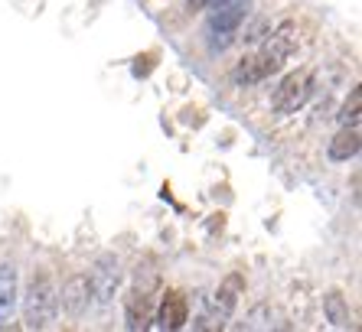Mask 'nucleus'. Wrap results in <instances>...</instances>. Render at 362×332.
<instances>
[{
  "instance_id": "obj_1",
  "label": "nucleus",
  "mask_w": 362,
  "mask_h": 332,
  "mask_svg": "<svg viewBox=\"0 0 362 332\" xmlns=\"http://www.w3.org/2000/svg\"><path fill=\"white\" fill-rule=\"evenodd\" d=\"M297 49H300V26H297V20H284L268 36L258 40V49L238 59L235 69H232V82L242 85V88L268 82L271 75H278L287 66V59Z\"/></svg>"
},
{
  "instance_id": "obj_2",
  "label": "nucleus",
  "mask_w": 362,
  "mask_h": 332,
  "mask_svg": "<svg viewBox=\"0 0 362 332\" xmlns=\"http://www.w3.org/2000/svg\"><path fill=\"white\" fill-rule=\"evenodd\" d=\"M56 313H59V290H56V280L46 267H36L30 274L23 293V323L26 329H49L56 323Z\"/></svg>"
},
{
  "instance_id": "obj_3",
  "label": "nucleus",
  "mask_w": 362,
  "mask_h": 332,
  "mask_svg": "<svg viewBox=\"0 0 362 332\" xmlns=\"http://www.w3.org/2000/svg\"><path fill=\"white\" fill-rule=\"evenodd\" d=\"M206 20V46L209 52H226L242 33V23L252 13V0H212Z\"/></svg>"
},
{
  "instance_id": "obj_4",
  "label": "nucleus",
  "mask_w": 362,
  "mask_h": 332,
  "mask_svg": "<svg viewBox=\"0 0 362 332\" xmlns=\"http://www.w3.org/2000/svg\"><path fill=\"white\" fill-rule=\"evenodd\" d=\"M141 271V267H137ZM141 277H134V287H131V293H127L124 300V316H127V329H144L147 326V319H151V307H153V293H157V283H160V277H157V271L153 267H144Z\"/></svg>"
},
{
  "instance_id": "obj_5",
  "label": "nucleus",
  "mask_w": 362,
  "mask_h": 332,
  "mask_svg": "<svg viewBox=\"0 0 362 332\" xmlns=\"http://www.w3.org/2000/svg\"><path fill=\"white\" fill-rule=\"evenodd\" d=\"M310 95H313V72L310 69H297V72L281 78V85L274 88V98H271V108L278 114H297L310 101Z\"/></svg>"
},
{
  "instance_id": "obj_6",
  "label": "nucleus",
  "mask_w": 362,
  "mask_h": 332,
  "mask_svg": "<svg viewBox=\"0 0 362 332\" xmlns=\"http://www.w3.org/2000/svg\"><path fill=\"white\" fill-rule=\"evenodd\" d=\"M121 280H124V271H121V261L115 254H101L92 264V274H88V287H92V297L98 300L101 307L115 303L121 290Z\"/></svg>"
},
{
  "instance_id": "obj_7",
  "label": "nucleus",
  "mask_w": 362,
  "mask_h": 332,
  "mask_svg": "<svg viewBox=\"0 0 362 332\" xmlns=\"http://www.w3.org/2000/svg\"><path fill=\"white\" fill-rule=\"evenodd\" d=\"M189 319V300H186L183 290H167L160 293V307H157V326L160 329L177 332L186 326Z\"/></svg>"
},
{
  "instance_id": "obj_8",
  "label": "nucleus",
  "mask_w": 362,
  "mask_h": 332,
  "mask_svg": "<svg viewBox=\"0 0 362 332\" xmlns=\"http://www.w3.org/2000/svg\"><path fill=\"white\" fill-rule=\"evenodd\" d=\"M59 303L72 319L85 316V309L92 307V287H88V274H72L66 283H62Z\"/></svg>"
},
{
  "instance_id": "obj_9",
  "label": "nucleus",
  "mask_w": 362,
  "mask_h": 332,
  "mask_svg": "<svg viewBox=\"0 0 362 332\" xmlns=\"http://www.w3.org/2000/svg\"><path fill=\"white\" fill-rule=\"evenodd\" d=\"M20 303V274L13 264H0V323L17 313Z\"/></svg>"
},
{
  "instance_id": "obj_10",
  "label": "nucleus",
  "mask_w": 362,
  "mask_h": 332,
  "mask_svg": "<svg viewBox=\"0 0 362 332\" xmlns=\"http://www.w3.org/2000/svg\"><path fill=\"white\" fill-rule=\"evenodd\" d=\"M242 293H245V277H242V271H232V274L219 283V290H216V309H219L222 316H232Z\"/></svg>"
},
{
  "instance_id": "obj_11",
  "label": "nucleus",
  "mask_w": 362,
  "mask_h": 332,
  "mask_svg": "<svg viewBox=\"0 0 362 332\" xmlns=\"http://www.w3.org/2000/svg\"><path fill=\"white\" fill-rule=\"evenodd\" d=\"M329 160L333 163H346L359 153V127H339V134L329 141Z\"/></svg>"
},
{
  "instance_id": "obj_12",
  "label": "nucleus",
  "mask_w": 362,
  "mask_h": 332,
  "mask_svg": "<svg viewBox=\"0 0 362 332\" xmlns=\"http://www.w3.org/2000/svg\"><path fill=\"white\" fill-rule=\"evenodd\" d=\"M323 309H327L329 323L337 326V329H349V326H353V316H349V309H346V303H343L339 293H329V297L323 300Z\"/></svg>"
},
{
  "instance_id": "obj_13",
  "label": "nucleus",
  "mask_w": 362,
  "mask_h": 332,
  "mask_svg": "<svg viewBox=\"0 0 362 332\" xmlns=\"http://www.w3.org/2000/svg\"><path fill=\"white\" fill-rule=\"evenodd\" d=\"M359 105H362V95H359V88H353L343 111H339V127H359Z\"/></svg>"
},
{
  "instance_id": "obj_14",
  "label": "nucleus",
  "mask_w": 362,
  "mask_h": 332,
  "mask_svg": "<svg viewBox=\"0 0 362 332\" xmlns=\"http://www.w3.org/2000/svg\"><path fill=\"white\" fill-rule=\"evenodd\" d=\"M153 59H157V52H147V56H137L134 59V75H137V78H147V75H151Z\"/></svg>"
},
{
  "instance_id": "obj_15",
  "label": "nucleus",
  "mask_w": 362,
  "mask_h": 332,
  "mask_svg": "<svg viewBox=\"0 0 362 332\" xmlns=\"http://www.w3.org/2000/svg\"><path fill=\"white\" fill-rule=\"evenodd\" d=\"M209 4L212 0H186V10H189V13H199V10H206Z\"/></svg>"
}]
</instances>
